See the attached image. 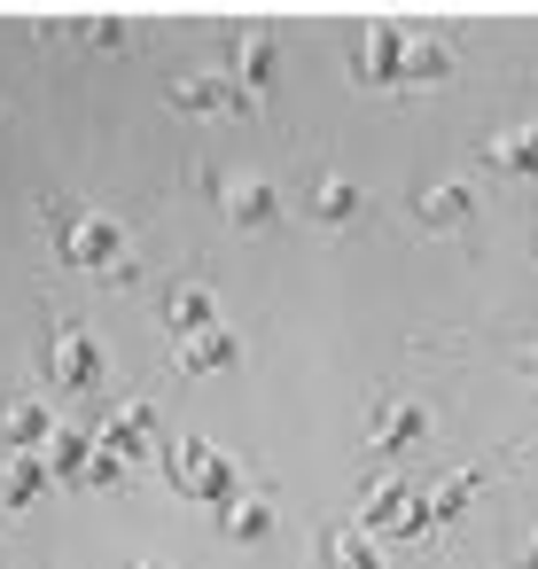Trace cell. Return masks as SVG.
<instances>
[{"mask_svg": "<svg viewBox=\"0 0 538 569\" xmlns=\"http://www.w3.org/2000/svg\"><path fill=\"white\" fill-rule=\"evenodd\" d=\"M530 258H538V250H530Z\"/></svg>", "mask_w": 538, "mask_h": 569, "instance_id": "4316f807", "label": "cell"}, {"mask_svg": "<svg viewBox=\"0 0 538 569\" xmlns=\"http://www.w3.org/2000/svg\"><path fill=\"white\" fill-rule=\"evenodd\" d=\"M219 530L235 538V546H258V538H273V491H258V483H242L227 507H219Z\"/></svg>", "mask_w": 538, "mask_h": 569, "instance_id": "2e32d148", "label": "cell"}, {"mask_svg": "<svg viewBox=\"0 0 538 569\" xmlns=\"http://www.w3.org/2000/svg\"><path fill=\"white\" fill-rule=\"evenodd\" d=\"M320 569H382V546L367 530H328L320 538Z\"/></svg>", "mask_w": 538, "mask_h": 569, "instance_id": "7402d4cb", "label": "cell"}, {"mask_svg": "<svg viewBox=\"0 0 538 569\" xmlns=\"http://www.w3.org/2000/svg\"><path fill=\"white\" fill-rule=\"evenodd\" d=\"M359 530H367V538H429V522H421V483L375 476L367 499H359Z\"/></svg>", "mask_w": 538, "mask_h": 569, "instance_id": "277c9868", "label": "cell"}, {"mask_svg": "<svg viewBox=\"0 0 538 569\" xmlns=\"http://www.w3.org/2000/svg\"><path fill=\"white\" fill-rule=\"evenodd\" d=\"M476 491H484V468H452L445 483H429V491H421V522H429V538H437V530H452V522L468 515V499H476Z\"/></svg>", "mask_w": 538, "mask_h": 569, "instance_id": "9a60e30c", "label": "cell"}, {"mask_svg": "<svg viewBox=\"0 0 538 569\" xmlns=\"http://www.w3.org/2000/svg\"><path fill=\"white\" fill-rule=\"evenodd\" d=\"M414 219H421V227H468V219H476V188H468V180H437V188L414 196Z\"/></svg>", "mask_w": 538, "mask_h": 569, "instance_id": "d6986e66", "label": "cell"}, {"mask_svg": "<svg viewBox=\"0 0 538 569\" xmlns=\"http://www.w3.org/2000/svg\"><path fill=\"white\" fill-rule=\"evenodd\" d=\"M165 102H172V118H219V110L250 118V102L235 94V79H227V71H180V79L165 87Z\"/></svg>", "mask_w": 538, "mask_h": 569, "instance_id": "52a82bcc", "label": "cell"}, {"mask_svg": "<svg viewBox=\"0 0 538 569\" xmlns=\"http://www.w3.org/2000/svg\"><path fill=\"white\" fill-rule=\"evenodd\" d=\"M484 164H491V172H515V180H522V172H538V118H522V126L491 133V141H484Z\"/></svg>", "mask_w": 538, "mask_h": 569, "instance_id": "ffe728a7", "label": "cell"}, {"mask_svg": "<svg viewBox=\"0 0 538 569\" xmlns=\"http://www.w3.org/2000/svg\"><path fill=\"white\" fill-rule=\"evenodd\" d=\"M203 188H211V203L227 211V227H242V234H258V227L281 219V188L258 180V172H242V180H235V172H211Z\"/></svg>", "mask_w": 538, "mask_h": 569, "instance_id": "5b68a950", "label": "cell"}, {"mask_svg": "<svg viewBox=\"0 0 538 569\" xmlns=\"http://www.w3.org/2000/svg\"><path fill=\"white\" fill-rule=\"evenodd\" d=\"M157 452H165V468H172V491H188V499H211V507H227V499L250 483V476H242L227 452H211V445H203V437H188V429H180V437H165Z\"/></svg>", "mask_w": 538, "mask_h": 569, "instance_id": "7a4b0ae2", "label": "cell"}, {"mask_svg": "<svg viewBox=\"0 0 538 569\" xmlns=\"http://www.w3.org/2000/svg\"><path fill=\"white\" fill-rule=\"evenodd\" d=\"M40 375H48V390H63V398H94L102 382H110V359H102V343L87 336V328H56L48 343H40Z\"/></svg>", "mask_w": 538, "mask_h": 569, "instance_id": "3957f363", "label": "cell"}, {"mask_svg": "<svg viewBox=\"0 0 538 569\" xmlns=\"http://www.w3.org/2000/svg\"><path fill=\"white\" fill-rule=\"evenodd\" d=\"M157 320L172 328V343H188V336L219 328V305H211V289H203V281H172V289L157 297Z\"/></svg>", "mask_w": 538, "mask_h": 569, "instance_id": "4fadbf2b", "label": "cell"}, {"mask_svg": "<svg viewBox=\"0 0 538 569\" xmlns=\"http://www.w3.org/2000/svg\"><path fill=\"white\" fill-rule=\"evenodd\" d=\"M522 569H538V546H530V553H522Z\"/></svg>", "mask_w": 538, "mask_h": 569, "instance_id": "d4e9b609", "label": "cell"}, {"mask_svg": "<svg viewBox=\"0 0 538 569\" xmlns=\"http://www.w3.org/2000/svg\"><path fill=\"white\" fill-rule=\"evenodd\" d=\"M515 367H522V375H538V343H530V351H515Z\"/></svg>", "mask_w": 538, "mask_h": 569, "instance_id": "cb8c5ba5", "label": "cell"}, {"mask_svg": "<svg viewBox=\"0 0 538 569\" xmlns=\"http://www.w3.org/2000/svg\"><path fill=\"white\" fill-rule=\"evenodd\" d=\"M452 71H460L452 40H437V32H429V40H414V32H406V40H398V87H390V94H421V87H445Z\"/></svg>", "mask_w": 538, "mask_h": 569, "instance_id": "9c48e42d", "label": "cell"}, {"mask_svg": "<svg viewBox=\"0 0 538 569\" xmlns=\"http://www.w3.org/2000/svg\"><path fill=\"white\" fill-rule=\"evenodd\" d=\"M48 491H56V476H48V460H40V452H17L9 468H0V507H9V515L40 507Z\"/></svg>", "mask_w": 538, "mask_h": 569, "instance_id": "ac0fdd59", "label": "cell"}, {"mask_svg": "<svg viewBox=\"0 0 538 569\" xmlns=\"http://www.w3.org/2000/svg\"><path fill=\"white\" fill-rule=\"evenodd\" d=\"M398 40H406V32H390V24L359 32V40L343 48V71H351L359 87H398Z\"/></svg>", "mask_w": 538, "mask_h": 569, "instance_id": "8fae6325", "label": "cell"}, {"mask_svg": "<svg viewBox=\"0 0 538 569\" xmlns=\"http://www.w3.org/2000/svg\"><path fill=\"white\" fill-rule=\"evenodd\" d=\"M133 569H165V561H133Z\"/></svg>", "mask_w": 538, "mask_h": 569, "instance_id": "484cf974", "label": "cell"}, {"mask_svg": "<svg viewBox=\"0 0 538 569\" xmlns=\"http://www.w3.org/2000/svg\"><path fill=\"white\" fill-rule=\"evenodd\" d=\"M172 367L180 375H227V367H242V336L219 320V328H203V336H188L180 351H172Z\"/></svg>", "mask_w": 538, "mask_h": 569, "instance_id": "5bb4252c", "label": "cell"}, {"mask_svg": "<svg viewBox=\"0 0 538 569\" xmlns=\"http://www.w3.org/2000/svg\"><path fill=\"white\" fill-rule=\"evenodd\" d=\"M94 445H102L118 468L149 460V445H157V406H149V398H126V406H110V413L94 421Z\"/></svg>", "mask_w": 538, "mask_h": 569, "instance_id": "8992f818", "label": "cell"}, {"mask_svg": "<svg viewBox=\"0 0 538 569\" xmlns=\"http://www.w3.org/2000/svg\"><path fill=\"white\" fill-rule=\"evenodd\" d=\"M63 32H87V48H133V17H63Z\"/></svg>", "mask_w": 538, "mask_h": 569, "instance_id": "603a6c76", "label": "cell"}, {"mask_svg": "<svg viewBox=\"0 0 538 569\" xmlns=\"http://www.w3.org/2000/svg\"><path fill=\"white\" fill-rule=\"evenodd\" d=\"M305 219H312V227H351V219H367V188L343 180V172H320V180L305 188Z\"/></svg>", "mask_w": 538, "mask_h": 569, "instance_id": "7c38bea8", "label": "cell"}, {"mask_svg": "<svg viewBox=\"0 0 538 569\" xmlns=\"http://www.w3.org/2000/svg\"><path fill=\"white\" fill-rule=\"evenodd\" d=\"M421 437H429V406H421V398H390V406L367 421V452H375V460H398V452H414Z\"/></svg>", "mask_w": 538, "mask_h": 569, "instance_id": "30bf717a", "label": "cell"}, {"mask_svg": "<svg viewBox=\"0 0 538 569\" xmlns=\"http://www.w3.org/2000/svg\"><path fill=\"white\" fill-rule=\"evenodd\" d=\"M227 79H235V94L258 110V102L273 94V79H281V40H273V32H242V48L227 56Z\"/></svg>", "mask_w": 538, "mask_h": 569, "instance_id": "ba28073f", "label": "cell"}, {"mask_svg": "<svg viewBox=\"0 0 538 569\" xmlns=\"http://www.w3.org/2000/svg\"><path fill=\"white\" fill-rule=\"evenodd\" d=\"M40 460H48V476L56 483H87V468H94V429H48V445H40Z\"/></svg>", "mask_w": 538, "mask_h": 569, "instance_id": "e0dca14e", "label": "cell"}, {"mask_svg": "<svg viewBox=\"0 0 538 569\" xmlns=\"http://www.w3.org/2000/svg\"><path fill=\"white\" fill-rule=\"evenodd\" d=\"M48 211V227H56V258L71 266V273H133V242H126V227L110 219V211H71V203H40Z\"/></svg>", "mask_w": 538, "mask_h": 569, "instance_id": "6da1fadb", "label": "cell"}, {"mask_svg": "<svg viewBox=\"0 0 538 569\" xmlns=\"http://www.w3.org/2000/svg\"><path fill=\"white\" fill-rule=\"evenodd\" d=\"M48 429H56L48 398H9V406H0V437H9L17 452H40V445H48Z\"/></svg>", "mask_w": 538, "mask_h": 569, "instance_id": "44dd1931", "label": "cell"}]
</instances>
